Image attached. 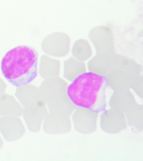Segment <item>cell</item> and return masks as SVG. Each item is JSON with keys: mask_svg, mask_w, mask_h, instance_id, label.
<instances>
[{"mask_svg": "<svg viewBox=\"0 0 143 161\" xmlns=\"http://www.w3.org/2000/svg\"><path fill=\"white\" fill-rule=\"evenodd\" d=\"M108 86L105 76L86 72L67 86V94L76 106L98 113L105 110Z\"/></svg>", "mask_w": 143, "mask_h": 161, "instance_id": "1", "label": "cell"}, {"mask_svg": "<svg viewBox=\"0 0 143 161\" xmlns=\"http://www.w3.org/2000/svg\"><path fill=\"white\" fill-rule=\"evenodd\" d=\"M38 53L29 45H20L7 52L1 62L3 76L12 85H26L37 75Z\"/></svg>", "mask_w": 143, "mask_h": 161, "instance_id": "2", "label": "cell"}, {"mask_svg": "<svg viewBox=\"0 0 143 161\" xmlns=\"http://www.w3.org/2000/svg\"><path fill=\"white\" fill-rule=\"evenodd\" d=\"M89 37L95 46L96 54L113 56L115 53L112 31L106 26H96L91 29Z\"/></svg>", "mask_w": 143, "mask_h": 161, "instance_id": "3", "label": "cell"}, {"mask_svg": "<svg viewBox=\"0 0 143 161\" xmlns=\"http://www.w3.org/2000/svg\"><path fill=\"white\" fill-rule=\"evenodd\" d=\"M71 39L65 33L56 32L50 34L44 39L41 44L42 51L50 56L62 57L70 51Z\"/></svg>", "mask_w": 143, "mask_h": 161, "instance_id": "4", "label": "cell"}, {"mask_svg": "<svg viewBox=\"0 0 143 161\" xmlns=\"http://www.w3.org/2000/svg\"><path fill=\"white\" fill-rule=\"evenodd\" d=\"M68 83L59 77L45 79L39 87L40 100L48 104L67 94Z\"/></svg>", "mask_w": 143, "mask_h": 161, "instance_id": "5", "label": "cell"}, {"mask_svg": "<svg viewBox=\"0 0 143 161\" xmlns=\"http://www.w3.org/2000/svg\"><path fill=\"white\" fill-rule=\"evenodd\" d=\"M72 119L76 131L83 134H90L96 129L98 113L82 107H76Z\"/></svg>", "mask_w": 143, "mask_h": 161, "instance_id": "6", "label": "cell"}, {"mask_svg": "<svg viewBox=\"0 0 143 161\" xmlns=\"http://www.w3.org/2000/svg\"><path fill=\"white\" fill-rule=\"evenodd\" d=\"M100 126L104 131L110 134H116L125 129L126 118L124 113L113 109L105 110L101 114Z\"/></svg>", "mask_w": 143, "mask_h": 161, "instance_id": "7", "label": "cell"}, {"mask_svg": "<svg viewBox=\"0 0 143 161\" xmlns=\"http://www.w3.org/2000/svg\"><path fill=\"white\" fill-rule=\"evenodd\" d=\"M71 123L69 116L62 113L49 112L45 117L43 129L50 134H64L71 130Z\"/></svg>", "mask_w": 143, "mask_h": 161, "instance_id": "8", "label": "cell"}, {"mask_svg": "<svg viewBox=\"0 0 143 161\" xmlns=\"http://www.w3.org/2000/svg\"><path fill=\"white\" fill-rule=\"evenodd\" d=\"M0 131L5 139L11 142L19 139L25 133L22 120L16 116L0 117Z\"/></svg>", "mask_w": 143, "mask_h": 161, "instance_id": "9", "label": "cell"}, {"mask_svg": "<svg viewBox=\"0 0 143 161\" xmlns=\"http://www.w3.org/2000/svg\"><path fill=\"white\" fill-rule=\"evenodd\" d=\"M47 113L46 104L41 101L34 105L25 108L23 118L29 130L34 133L39 131Z\"/></svg>", "mask_w": 143, "mask_h": 161, "instance_id": "10", "label": "cell"}, {"mask_svg": "<svg viewBox=\"0 0 143 161\" xmlns=\"http://www.w3.org/2000/svg\"><path fill=\"white\" fill-rule=\"evenodd\" d=\"M136 103L134 95L129 89L114 90L108 102L110 108L124 113Z\"/></svg>", "mask_w": 143, "mask_h": 161, "instance_id": "11", "label": "cell"}, {"mask_svg": "<svg viewBox=\"0 0 143 161\" xmlns=\"http://www.w3.org/2000/svg\"><path fill=\"white\" fill-rule=\"evenodd\" d=\"M112 56L96 54L88 62L89 71L105 77L113 68Z\"/></svg>", "mask_w": 143, "mask_h": 161, "instance_id": "12", "label": "cell"}, {"mask_svg": "<svg viewBox=\"0 0 143 161\" xmlns=\"http://www.w3.org/2000/svg\"><path fill=\"white\" fill-rule=\"evenodd\" d=\"M105 77L108 85L113 90L130 88L132 77L120 69L113 68Z\"/></svg>", "mask_w": 143, "mask_h": 161, "instance_id": "13", "label": "cell"}, {"mask_svg": "<svg viewBox=\"0 0 143 161\" xmlns=\"http://www.w3.org/2000/svg\"><path fill=\"white\" fill-rule=\"evenodd\" d=\"M15 95L25 108L34 105L41 101L39 88L32 84L18 86Z\"/></svg>", "mask_w": 143, "mask_h": 161, "instance_id": "14", "label": "cell"}, {"mask_svg": "<svg viewBox=\"0 0 143 161\" xmlns=\"http://www.w3.org/2000/svg\"><path fill=\"white\" fill-rule=\"evenodd\" d=\"M113 67L122 70L131 77L140 75L142 66L127 57L114 54L112 56Z\"/></svg>", "mask_w": 143, "mask_h": 161, "instance_id": "15", "label": "cell"}, {"mask_svg": "<svg viewBox=\"0 0 143 161\" xmlns=\"http://www.w3.org/2000/svg\"><path fill=\"white\" fill-rule=\"evenodd\" d=\"M24 109L13 96L3 94L0 96V116H21Z\"/></svg>", "mask_w": 143, "mask_h": 161, "instance_id": "16", "label": "cell"}, {"mask_svg": "<svg viewBox=\"0 0 143 161\" xmlns=\"http://www.w3.org/2000/svg\"><path fill=\"white\" fill-rule=\"evenodd\" d=\"M61 62L60 60L52 58L46 55H42L39 69L40 75L43 79L58 76L60 73Z\"/></svg>", "mask_w": 143, "mask_h": 161, "instance_id": "17", "label": "cell"}, {"mask_svg": "<svg viewBox=\"0 0 143 161\" xmlns=\"http://www.w3.org/2000/svg\"><path fill=\"white\" fill-rule=\"evenodd\" d=\"M63 65V77L70 81H73L78 77L86 72L85 63L73 57L65 60Z\"/></svg>", "mask_w": 143, "mask_h": 161, "instance_id": "18", "label": "cell"}, {"mask_svg": "<svg viewBox=\"0 0 143 161\" xmlns=\"http://www.w3.org/2000/svg\"><path fill=\"white\" fill-rule=\"evenodd\" d=\"M47 105L49 112L62 113L69 116L71 115L76 107L67 94L52 101Z\"/></svg>", "mask_w": 143, "mask_h": 161, "instance_id": "19", "label": "cell"}, {"mask_svg": "<svg viewBox=\"0 0 143 161\" xmlns=\"http://www.w3.org/2000/svg\"><path fill=\"white\" fill-rule=\"evenodd\" d=\"M128 125L142 131L143 128V106L137 103L124 113Z\"/></svg>", "mask_w": 143, "mask_h": 161, "instance_id": "20", "label": "cell"}, {"mask_svg": "<svg viewBox=\"0 0 143 161\" xmlns=\"http://www.w3.org/2000/svg\"><path fill=\"white\" fill-rule=\"evenodd\" d=\"M71 52L75 59L82 62L87 60L92 55V50L90 43L83 39H79L75 42Z\"/></svg>", "mask_w": 143, "mask_h": 161, "instance_id": "21", "label": "cell"}, {"mask_svg": "<svg viewBox=\"0 0 143 161\" xmlns=\"http://www.w3.org/2000/svg\"><path fill=\"white\" fill-rule=\"evenodd\" d=\"M143 84L142 75H139L132 77L130 88H131L138 97L141 99H143Z\"/></svg>", "mask_w": 143, "mask_h": 161, "instance_id": "22", "label": "cell"}, {"mask_svg": "<svg viewBox=\"0 0 143 161\" xmlns=\"http://www.w3.org/2000/svg\"><path fill=\"white\" fill-rule=\"evenodd\" d=\"M7 85L3 79L0 77V96L4 94L5 92Z\"/></svg>", "mask_w": 143, "mask_h": 161, "instance_id": "23", "label": "cell"}, {"mask_svg": "<svg viewBox=\"0 0 143 161\" xmlns=\"http://www.w3.org/2000/svg\"><path fill=\"white\" fill-rule=\"evenodd\" d=\"M3 146V141L2 139V138L0 137V150L1 149V148H2V147Z\"/></svg>", "mask_w": 143, "mask_h": 161, "instance_id": "24", "label": "cell"}]
</instances>
